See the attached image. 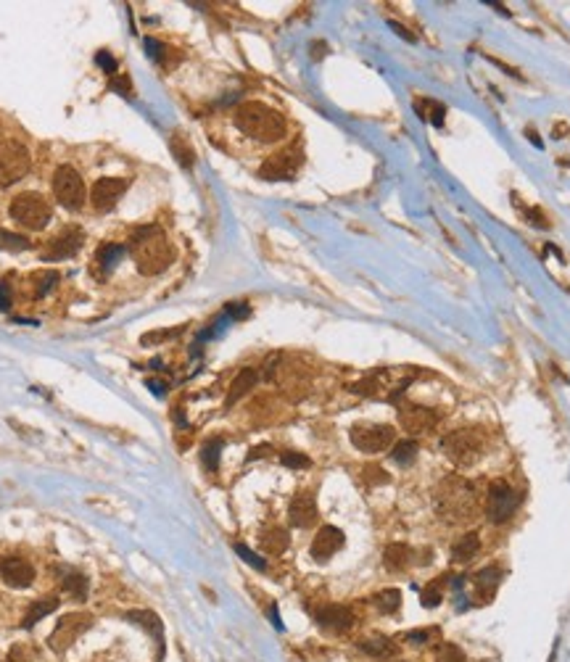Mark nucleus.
<instances>
[{"mask_svg":"<svg viewBox=\"0 0 570 662\" xmlns=\"http://www.w3.org/2000/svg\"><path fill=\"white\" fill-rule=\"evenodd\" d=\"M130 253L137 266V272H143L146 278H156L164 269H169L174 259V251L169 240L164 235V230L156 225H148L135 230L130 238Z\"/></svg>","mask_w":570,"mask_h":662,"instance_id":"obj_1","label":"nucleus"},{"mask_svg":"<svg viewBox=\"0 0 570 662\" xmlns=\"http://www.w3.org/2000/svg\"><path fill=\"white\" fill-rule=\"evenodd\" d=\"M235 127L259 143H278L285 135V119L259 101H246L235 108Z\"/></svg>","mask_w":570,"mask_h":662,"instance_id":"obj_2","label":"nucleus"},{"mask_svg":"<svg viewBox=\"0 0 570 662\" xmlns=\"http://www.w3.org/2000/svg\"><path fill=\"white\" fill-rule=\"evenodd\" d=\"M436 509L446 523H454V525L473 520L478 509L476 489L457 475L444 477L436 491Z\"/></svg>","mask_w":570,"mask_h":662,"instance_id":"obj_3","label":"nucleus"},{"mask_svg":"<svg viewBox=\"0 0 570 662\" xmlns=\"http://www.w3.org/2000/svg\"><path fill=\"white\" fill-rule=\"evenodd\" d=\"M441 449L446 454V459L457 467H473L483 457V433H478L476 427H457L441 438Z\"/></svg>","mask_w":570,"mask_h":662,"instance_id":"obj_4","label":"nucleus"},{"mask_svg":"<svg viewBox=\"0 0 570 662\" xmlns=\"http://www.w3.org/2000/svg\"><path fill=\"white\" fill-rule=\"evenodd\" d=\"M11 217H14L24 230H42L51 222V203L42 198L40 193H22L11 201Z\"/></svg>","mask_w":570,"mask_h":662,"instance_id":"obj_5","label":"nucleus"},{"mask_svg":"<svg viewBox=\"0 0 570 662\" xmlns=\"http://www.w3.org/2000/svg\"><path fill=\"white\" fill-rule=\"evenodd\" d=\"M520 507V493H517L507 480H494L489 486V496H486V517L494 525H502L510 517L515 515V509Z\"/></svg>","mask_w":570,"mask_h":662,"instance_id":"obj_6","label":"nucleus"},{"mask_svg":"<svg viewBox=\"0 0 570 662\" xmlns=\"http://www.w3.org/2000/svg\"><path fill=\"white\" fill-rule=\"evenodd\" d=\"M29 151L16 140L0 143V187H8L19 183L29 172Z\"/></svg>","mask_w":570,"mask_h":662,"instance_id":"obj_7","label":"nucleus"},{"mask_svg":"<svg viewBox=\"0 0 570 662\" xmlns=\"http://www.w3.org/2000/svg\"><path fill=\"white\" fill-rule=\"evenodd\" d=\"M53 196L58 198L61 206H67V209H72V212L82 206V201H85V183H82L80 172H77L74 167L64 164V167L56 169Z\"/></svg>","mask_w":570,"mask_h":662,"instance_id":"obj_8","label":"nucleus"},{"mask_svg":"<svg viewBox=\"0 0 570 662\" xmlns=\"http://www.w3.org/2000/svg\"><path fill=\"white\" fill-rule=\"evenodd\" d=\"M351 443L364 454H380L394 443V427L391 425L359 423L351 427Z\"/></svg>","mask_w":570,"mask_h":662,"instance_id":"obj_9","label":"nucleus"},{"mask_svg":"<svg viewBox=\"0 0 570 662\" xmlns=\"http://www.w3.org/2000/svg\"><path fill=\"white\" fill-rule=\"evenodd\" d=\"M301 151L299 148H285L272 153L269 159L259 167V177L262 180H293V174L301 167Z\"/></svg>","mask_w":570,"mask_h":662,"instance_id":"obj_10","label":"nucleus"},{"mask_svg":"<svg viewBox=\"0 0 570 662\" xmlns=\"http://www.w3.org/2000/svg\"><path fill=\"white\" fill-rule=\"evenodd\" d=\"M90 622H93L90 615H67V618H61L58 625L53 628L51 638H48L51 649H53V652H67V649L90 628Z\"/></svg>","mask_w":570,"mask_h":662,"instance_id":"obj_11","label":"nucleus"},{"mask_svg":"<svg viewBox=\"0 0 570 662\" xmlns=\"http://www.w3.org/2000/svg\"><path fill=\"white\" fill-rule=\"evenodd\" d=\"M399 425L412 436H425L438 425V414L420 404H401L399 409Z\"/></svg>","mask_w":570,"mask_h":662,"instance_id":"obj_12","label":"nucleus"},{"mask_svg":"<svg viewBox=\"0 0 570 662\" xmlns=\"http://www.w3.org/2000/svg\"><path fill=\"white\" fill-rule=\"evenodd\" d=\"M0 578L11 588H27L35 583V568L24 557H0Z\"/></svg>","mask_w":570,"mask_h":662,"instance_id":"obj_13","label":"nucleus"},{"mask_svg":"<svg viewBox=\"0 0 570 662\" xmlns=\"http://www.w3.org/2000/svg\"><path fill=\"white\" fill-rule=\"evenodd\" d=\"M124 187H127V183L121 177H103V180H98L93 185V193H90L95 212H111L117 206V201L121 198Z\"/></svg>","mask_w":570,"mask_h":662,"instance_id":"obj_14","label":"nucleus"},{"mask_svg":"<svg viewBox=\"0 0 570 662\" xmlns=\"http://www.w3.org/2000/svg\"><path fill=\"white\" fill-rule=\"evenodd\" d=\"M288 520H291L293 528H312L317 523V502L312 493H296L288 504Z\"/></svg>","mask_w":570,"mask_h":662,"instance_id":"obj_15","label":"nucleus"},{"mask_svg":"<svg viewBox=\"0 0 570 662\" xmlns=\"http://www.w3.org/2000/svg\"><path fill=\"white\" fill-rule=\"evenodd\" d=\"M341 546H344V530L335 528V525H322V528L317 530V536H315L309 552H312V557H315L317 562H325V559H330Z\"/></svg>","mask_w":570,"mask_h":662,"instance_id":"obj_16","label":"nucleus"},{"mask_svg":"<svg viewBox=\"0 0 570 662\" xmlns=\"http://www.w3.org/2000/svg\"><path fill=\"white\" fill-rule=\"evenodd\" d=\"M315 618H317V622L322 628L335 631V634L349 631V628L354 625V620H357L354 612L349 607H344V604H325V607H319L317 612H315Z\"/></svg>","mask_w":570,"mask_h":662,"instance_id":"obj_17","label":"nucleus"},{"mask_svg":"<svg viewBox=\"0 0 570 662\" xmlns=\"http://www.w3.org/2000/svg\"><path fill=\"white\" fill-rule=\"evenodd\" d=\"M80 246H82V232L77 227H69V230H64L61 235H56V238L51 240V248L45 251V259L56 262V259L74 256V253L80 251Z\"/></svg>","mask_w":570,"mask_h":662,"instance_id":"obj_18","label":"nucleus"},{"mask_svg":"<svg viewBox=\"0 0 570 662\" xmlns=\"http://www.w3.org/2000/svg\"><path fill=\"white\" fill-rule=\"evenodd\" d=\"M499 578H502V572H499V568H494V565H491V568L480 570L476 578H473L478 599L491 602V599H494V594H496V588H499Z\"/></svg>","mask_w":570,"mask_h":662,"instance_id":"obj_19","label":"nucleus"},{"mask_svg":"<svg viewBox=\"0 0 570 662\" xmlns=\"http://www.w3.org/2000/svg\"><path fill=\"white\" fill-rule=\"evenodd\" d=\"M288 543H291V536H288V530L285 528H269L262 533V538H259V546H262V552L265 554H283L285 549H288Z\"/></svg>","mask_w":570,"mask_h":662,"instance_id":"obj_20","label":"nucleus"},{"mask_svg":"<svg viewBox=\"0 0 570 662\" xmlns=\"http://www.w3.org/2000/svg\"><path fill=\"white\" fill-rule=\"evenodd\" d=\"M256 380H259V375H256V370H240L238 372V377L233 380V385H230V391H227V407H233L235 401H240V398L246 396L249 391H251L253 385H256Z\"/></svg>","mask_w":570,"mask_h":662,"instance_id":"obj_21","label":"nucleus"},{"mask_svg":"<svg viewBox=\"0 0 570 662\" xmlns=\"http://www.w3.org/2000/svg\"><path fill=\"white\" fill-rule=\"evenodd\" d=\"M383 562L388 570H394V572H399V570L410 568L412 565V549L407 546V543H388L383 552Z\"/></svg>","mask_w":570,"mask_h":662,"instance_id":"obj_22","label":"nucleus"},{"mask_svg":"<svg viewBox=\"0 0 570 662\" xmlns=\"http://www.w3.org/2000/svg\"><path fill=\"white\" fill-rule=\"evenodd\" d=\"M127 620L140 625V628H146L159 644L164 641V625H161L159 615H153V612H148V609H133V612H127Z\"/></svg>","mask_w":570,"mask_h":662,"instance_id":"obj_23","label":"nucleus"},{"mask_svg":"<svg viewBox=\"0 0 570 662\" xmlns=\"http://www.w3.org/2000/svg\"><path fill=\"white\" fill-rule=\"evenodd\" d=\"M478 549H480V538H478V533H464V536H460L457 541H454V546H451V559L454 562H470L473 557L478 554Z\"/></svg>","mask_w":570,"mask_h":662,"instance_id":"obj_24","label":"nucleus"},{"mask_svg":"<svg viewBox=\"0 0 570 662\" xmlns=\"http://www.w3.org/2000/svg\"><path fill=\"white\" fill-rule=\"evenodd\" d=\"M58 609V599L56 596H45V599H37L32 607L27 609V615H24V628H32L35 622H40L42 618H48L51 612H56Z\"/></svg>","mask_w":570,"mask_h":662,"instance_id":"obj_25","label":"nucleus"},{"mask_svg":"<svg viewBox=\"0 0 570 662\" xmlns=\"http://www.w3.org/2000/svg\"><path fill=\"white\" fill-rule=\"evenodd\" d=\"M359 649L370 657H378V660H388V657H396V644L388 641V638H364L359 641Z\"/></svg>","mask_w":570,"mask_h":662,"instance_id":"obj_26","label":"nucleus"},{"mask_svg":"<svg viewBox=\"0 0 570 662\" xmlns=\"http://www.w3.org/2000/svg\"><path fill=\"white\" fill-rule=\"evenodd\" d=\"M61 586H64V591H67L69 596H74L77 602H85V599H87L90 581H87L82 572H77V570H69L67 578H61Z\"/></svg>","mask_w":570,"mask_h":662,"instance_id":"obj_27","label":"nucleus"},{"mask_svg":"<svg viewBox=\"0 0 570 662\" xmlns=\"http://www.w3.org/2000/svg\"><path fill=\"white\" fill-rule=\"evenodd\" d=\"M414 108H417L420 119H428L430 124H436V127L444 124V114H446V106H444V103L425 98V101H414Z\"/></svg>","mask_w":570,"mask_h":662,"instance_id":"obj_28","label":"nucleus"},{"mask_svg":"<svg viewBox=\"0 0 570 662\" xmlns=\"http://www.w3.org/2000/svg\"><path fill=\"white\" fill-rule=\"evenodd\" d=\"M372 604L380 609L383 615H394L401 607V591L399 588H383L372 596Z\"/></svg>","mask_w":570,"mask_h":662,"instance_id":"obj_29","label":"nucleus"},{"mask_svg":"<svg viewBox=\"0 0 570 662\" xmlns=\"http://www.w3.org/2000/svg\"><path fill=\"white\" fill-rule=\"evenodd\" d=\"M121 256H124V248H121V246L106 243V246L98 251V256H95V262H98V266H101V275L111 272V269H114V266L121 262Z\"/></svg>","mask_w":570,"mask_h":662,"instance_id":"obj_30","label":"nucleus"},{"mask_svg":"<svg viewBox=\"0 0 570 662\" xmlns=\"http://www.w3.org/2000/svg\"><path fill=\"white\" fill-rule=\"evenodd\" d=\"M449 583V575H438V578H433V581L428 583L423 588V607L433 609L441 604V599H444V586Z\"/></svg>","mask_w":570,"mask_h":662,"instance_id":"obj_31","label":"nucleus"},{"mask_svg":"<svg viewBox=\"0 0 570 662\" xmlns=\"http://www.w3.org/2000/svg\"><path fill=\"white\" fill-rule=\"evenodd\" d=\"M169 146H172V153L177 156V161H180V167H185V169H190L193 167V161H196V151L190 148V143L185 140V135H172V140H169Z\"/></svg>","mask_w":570,"mask_h":662,"instance_id":"obj_32","label":"nucleus"},{"mask_svg":"<svg viewBox=\"0 0 570 662\" xmlns=\"http://www.w3.org/2000/svg\"><path fill=\"white\" fill-rule=\"evenodd\" d=\"M391 454H394V462H396V464H401V467H410V464L417 459V443H414L412 438H407V441H399Z\"/></svg>","mask_w":570,"mask_h":662,"instance_id":"obj_33","label":"nucleus"},{"mask_svg":"<svg viewBox=\"0 0 570 662\" xmlns=\"http://www.w3.org/2000/svg\"><path fill=\"white\" fill-rule=\"evenodd\" d=\"M219 454H222V438H212L203 443V451H201V459L206 464V470H217L219 467Z\"/></svg>","mask_w":570,"mask_h":662,"instance_id":"obj_34","label":"nucleus"},{"mask_svg":"<svg viewBox=\"0 0 570 662\" xmlns=\"http://www.w3.org/2000/svg\"><path fill=\"white\" fill-rule=\"evenodd\" d=\"M383 383H385V372H375V375H370V377L359 380L351 391H354V393H362V396H375V393L383 388Z\"/></svg>","mask_w":570,"mask_h":662,"instance_id":"obj_35","label":"nucleus"},{"mask_svg":"<svg viewBox=\"0 0 570 662\" xmlns=\"http://www.w3.org/2000/svg\"><path fill=\"white\" fill-rule=\"evenodd\" d=\"M180 332H183V328H169V330H151V332H146V335L140 338V346H159V343H167V341L177 338Z\"/></svg>","mask_w":570,"mask_h":662,"instance_id":"obj_36","label":"nucleus"},{"mask_svg":"<svg viewBox=\"0 0 570 662\" xmlns=\"http://www.w3.org/2000/svg\"><path fill=\"white\" fill-rule=\"evenodd\" d=\"M0 248H6V251H24V248H29V240H24L22 235H14V232L0 230Z\"/></svg>","mask_w":570,"mask_h":662,"instance_id":"obj_37","label":"nucleus"},{"mask_svg":"<svg viewBox=\"0 0 570 662\" xmlns=\"http://www.w3.org/2000/svg\"><path fill=\"white\" fill-rule=\"evenodd\" d=\"M32 280H35V293H37V296H45V293L58 282V272H51V269H48V272H37Z\"/></svg>","mask_w":570,"mask_h":662,"instance_id":"obj_38","label":"nucleus"},{"mask_svg":"<svg viewBox=\"0 0 570 662\" xmlns=\"http://www.w3.org/2000/svg\"><path fill=\"white\" fill-rule=\"evenodd\" d=\"M436 662H467L464 660V652L457 644H441L436 654Z\"/></svg>","mask_w":570,"mask_h":662,"instance_id":"obj_39","label":"nucleus"},{"mask_svg":"<svg viewBox=\"0 0 570 662\" xmlns=\"http://www.w3.org/2000/svg\"><path fill=\"white\" fill-rule=\"evenodd\" d=\"M235 554H240V559H243V562H249V565H251V568H256V570H265V568H267L265 559L253 554V552L249 549V546H246V543H235Z\"/></svg>","mask_w":570,"mask_h":662,"instance_id":"obj_40","label":"nucleus"},{"mask_svg":"<svg viewBox=\"0 0 570 662\" xmlns=\"http://www.w3.org/2000/svg\"><path fill=\"white\" fill-rule=\"evenodd\" d=\"M280 462L285 464V467H291V470H304V467H309V457H304V454H299V451H285L283 457H280Z\"/></svg>","mask_w":570,"mask_h":662,"instance_id":"obj_41","label":"nucleus"},{"mask_svg":"<svg viewBox=\"0 0 570 662\" xmlns=\"http://www.w3.org/2000/svg\"><path fill=\"white\" fill-rule=\"evenodd\" d=\"M526 217H528L530 225L542 227V230H549V219H546V214L539 209V206H533V209H526Z\"/></svg>","mask_w":570,"mask_h":662,"instance_id":"obj_42","label":"nucleus"},{"mask_svg":"<svg viewBox=\"0 0 570 662\" xmlns=\"http://www.w3.org/2000/svg\"><path fill=\"white\" fill-rule=\"evenodd\" d=\"M436 634V631H425V628H420V631H410L407 634V641H412V644H428V638Z\"/></svg>","mask_w":570,"mask_h":662,"instance_id":"obj_43","label":"nucleus"},{"mask_svg":"<svg viewBox=\"0 0 570 662\" xmlns=\"http://www.w3.org/2000/svg\"><path fill=\"white\" fill-rule=\"evenodd\" d=\"M95 61H98L101 67L106 69L108 74H117V61H114V58H111L108 53H103V51H101V53L95 56Z\"/></svg>","mask_w":570,"mask_h":662,"instance_id":"obj_44","label":"nucleus"},{"mask_svg":"<svg viewBox=\"0 0 570 662\" xmlns=\"http://www.w3.org/2000/svg\"><path fill=\"white\" fill-rule=\"evenodd\" d=\"M227 314H230V317H235V319H243V317H249V314H251V309H249V304H230V306H227Z\"/></svg>","mask_w":570,"mask_h":662,"instance_id":"obj_45","label":"nucleus"},{"mask_svg":"<svg viewBox=\"0 0 570 662\" xmlns=\"http://www.w3.org/2000/svg\"><path fill=\"white\" fill-rule=\"evenodd\" d=\"M8 306H11V291L6 282H0V312H6Z\"/></svg>","mask_w":570,"mask_h":662,"instance_id":"obj_46","label":"nucleus"},{"mask_svg":"<svg viewBox=\"0 0 570 662\" xmlns=\"http://www.w3.org/2000/svg\"><path fill=\"white\" fill-rule=\"evenodd\" d=\"M364 473H367V477H370V480H375V483H388V475H385L380 467H367Z\"/></svg>","mask_w":570,"mask_h":662,"instance_id":"obj_47","label":"nucleus"},{"mask_svg":"<svg viewBox=\"0 0 570 662\" xmlns=\"http://www.w3.org/2000/svg\"><path fill=\"white\" fill-rule=\"evenodd\" d=\"M391 29H394V32H396V35H401V37H404V40H410V42L414 40V35H410V32H407V29L401 27V24H396V22H391Z\"/></svg>","mask_w":570,"mask_h":662,"instance_id":"obj_48","label":"nucleus"},{"mask_svg":"<svg viewBox=\"0 0 570 662\" xmlns=\"http://www.w3.org/2000/svg\"><path fill=\"white\" fill-rule=\"evenodd\" d=\"M267 451H272V449H269V446H256V449H251V454H249V462H251V459H259V457H265Z\"/></svg>","mask_w":570,"mask_h":662,"instance_id":"obj_49","label":"nucleus"},{"mask_svg":"<svg viewBox=\"0 0 570 662\" xmlns=\"http://www.w3.org/2000/svg\"><path fill=\"white\" fill-rule=\"evenodd\" d=\"M568 133H570V127L565 124V121H562V124H557V127H555V137H557V140H560V137H568Z\"/></svg>","mask_w":570,"mask_h":662,"instance_id":"obj_50","label":"nucleus"},{"mask_svg":"<svg viewBox=\"0 0 570 662\" xmlns=\"http://www.w3.org/2000/svg\"><path fill=\"white\" fill-rule=\"evenodd\" d=\"M148 385L153 388V393H156V396H161V393H167V383H159V380H151V383H148Z\"/></svg>","mask_w":570,"mask_h":662,"instance_id":"obj_51","label":"nucleus"},{"mask_svg":"<svg viewBox=\"0 0 570 662\" xmlns=\"http://www.w3.org/2000/svg\"><path fill=\"white\" fill-rule=\"evenodd\" d=\"M526 135H528V140H533V146H536V148H544V146H542V140L536 137V133H533L530 127H528V130H526Z\"/></svg>","mask_w":570,"mask_h":662,"instance_id":"obj_52","label":"nucleus"},{"mask_svg":"<svg viewBox=\"0 0 570 662\" xmlns=\"http://www.w3.org/2000/svg\"><path fill=\"white\" fill-rule=\"evenodd\" d=\"M489 6H491V8H496V11H499V14H510V11H507V8H504L502 3H489Z\"/></svg>","mask_w":570,"mask_h":662,"instance_id":"obj_53","label":"nucleus"}]
</instances>
